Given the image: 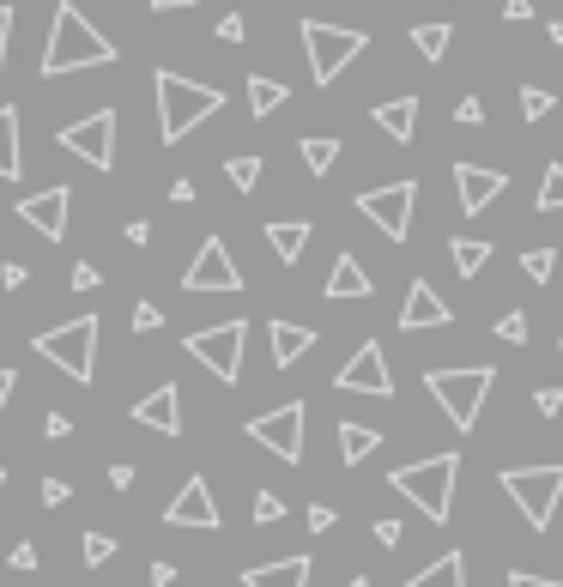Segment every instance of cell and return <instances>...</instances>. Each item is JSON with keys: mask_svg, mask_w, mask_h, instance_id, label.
Masks as SVG:
<instances>
[{"mask_svg": "<svg viewBox=\"0 0 563 587\" xmlns=\"http://www.w3.org/2000/svg\"><path fill=\"white\" fill-rule=\"evenodd\" d=\"M116 61V43L79 13L73 0H61L49 19V43H43V79H61V73H79V67H109Z\"/></svg>", "mask_w": 563, "mask_h": 587, "instance_id": "1", "label": "cell"}, {"mask_svg": "<svg viewBox=\"0 0 563 587\" xmlns=\"http://www.w3.org/2000/svg\"><path fill=\"white\" fill-rule=\"evenodd\" d=\"M152 97H157V140H164V145L188 140L200 121H212L224 109V92H219V85L183 79V73H171V67H157V73H152Z\"/></svg>", "mask_w": 563, "mask_h": 587, "instance_id": "2", "label": "cell"}, {"mask_svg": "<svg viewBox=\"0 0 563 587\" xmlns=\"http://www.w3.org/2000/svg\"><path fill=\"white\" fill-rule=\"evenodd\" d=\"M455 479H460V455H431V460H412V467H394L388 484L407 503H419L436 527L455 515Z\"/></svg>", "mask_w": 563, "mask_h": 587, "instance_id": "3", "label": "cell"}, {"mask_svg": "<svg viewBox=\"0 0 563 587\" xmlns=\"http://www.w3.org/2000/svg\"><path fill=\"white\" fill-rule=\"evenodd\" d=\"M424 388H431V400L448 412V424L455 431H472L479 424V412H485L491 388H497V369H424Z\"/></svg>", "mask_w": 563, "mask_h": 587, "instance_id": "4", "label": "cell"}, {"mask_svg": "<svg viewBox=\"0 0 563 587\" xmlns=\"http://www.w3.org/2000/svg\"><path fill=\"white\" fill-rule=\"evenodd\" d=\"M503 491H509V503L527 515V527L533 533H546L551 521H558V503H563V460H539V467H509L497 472Z\"/></svg>", "mask_w": 563, "mask_h": 587, "instance_id": "5", "label": "cell"}, {"mask_svg": "<svg viewBox=\"0 0 563 587\" xmlns=\"http://www.w3.org/2000/svg\"><path fill=\"white\" fill-rule=\"evenodd\" d=\"M31 352H37L43 364L67 369L73 381H92L97 376V315H73L67 327L37 333V340H31Z\"/></svg>", "mask_w": 563, "mask_h": 587, "instance_id": "6", "label": "cell"}, {"mask_svg": "<svg viewBox=\"0 0 563 587\" xmlns=\"http://www.w3.org/2000/svg\"><path fill=\"white\" fill-rule=\"evenodd\" d=\"M297 31H303V49H309V79H315V85H333V79H340L345 67L370 49V37H364V31H352V25H321V19H303Z\"/></svg>", "mask_w": 563, "mask_h": 587, "instance_id": "7", "label": "cell"}, {"mask_svg": "<svg viewBox=\"0 0 563 587\" xmlns=\"http://www.w3.org/2000/svg\"><path fill=\"white\" fill-rule=\"evenodd\" d=\"M243 340H249L243 321H212V327L183 333V352L195 357V364H207L219 381H243Z\"/></svg>", "mask_w": 563, "mask_h": 587, "instance_id": "8", "label": "cell"}, {"mask_svg": "<svg viewBox=\"0 0 563 587\" xmlns=\"http://www.w3.org/2000/svg\"><path fill=\"white\" fill-rule=\"evenodd\" d=\"M412 207H419V183H412V176H400V183H388V188H364V195H357V212H364V219L388 236V243H407V236H412Z\"/></svg>", "mask_w": 563, "mask_h": 587, "instance_id": "9", "label": "cell"}, {"mask_svg": "<svg viewBox=\"0 0 563 587\" xmlns=\"http://www.w3.org/2000/svg\"><path fill=\"white\" fill-rule=\"evenodd\" d=\"M61 152H73L79 164H92V171H116V109H92V116L67 121L55 133Z\"/></svg>", "mask_w": 563, "mask_h": 587, "instance_id": "10", "label": "cell"}, {"mask_svg": "<svg viewBox=\"0 0 563 587\" xmlns=\"http://www.w3.org/2000/svg\"><path fill=\"white\" fill-rule=\"evenodd\" d=\"M303 424H309V406H303V400H285V406H273V412L249 418L243 431H249L267 455H279L285 467H297V460H303Z\"/></svg>", "mask_w": 563, "mask_h": 587, "instance_id": "11", "label": "cell"}, {"mask_svg": "<svg viewBox=\"0 0 563 587\" xmlns=\"http://www.w3.org/2000/svg\"><path fill=\"white\" fill-rule=\"evenodd\" d=\"M333 388H340V394H370V400H394L388 352H382L376 340H364V345H357V352L340 364V376H333Z\"/></svg>", "mask_w": 563, "mask_h": 587, "instance_id": "12", "label": "cell"}, {"mask_svg": "<svg viewBox=\"0 0 563 587\" xmlns=\"http://www.w3.org/2000/svg\"><path fill=\"white\" fill-rule=\"evenodd\" d=\"M19 219H25L37 236L61 243V236H67V219H73V188H67V183H49V188H37V195H25V200H19Z\"/></svg>", "mask_w": 563, "mask_h": 587, "instance_id": "13", "label": "cell"}, {"mask_svg": "<svg viewBox=\"0 0 563 587\" xmlns=\"http://www.w3.org/2000/svg\"><path fill=\"white\" fill-rule=\"evenodd\" d=\"M183 291H243V273H236L224 236H207V243H200V255L183 273Z\"/></svg>", "mask_w": 563, "mask_h": 587, "instance_id": "14", "label": "cell"}, {"mask_svg": "<svg viewBox=\"0 0 563 587\" xmlns=\"http://www.w3.org/2000/svg\"><path fill=\"white\" fill-rule=\"evenodd\" d=\"M164 521H171V527H200V533L219 527V496H212V484L200 479V472H188V479H183V491L171 496Z\"/></svg>", "mask_w": 563, "mask_h": 587, "instance_id": "15", "label": "cell"}, {"mask_svg": "<svg viewBox=\"0 0 563 587\" xmlns=\"http://www.w3.org/2000/svg\"><path fill=\"white\" fill-rule=\"evenodd\" d=\"M133 424L157 436H183V394H176V381H157L152 394H140L133 400Z\"/></svg>", "mask_w": 563, "mask_h": 587, "instance_id": "16", "label": "cell"}, {"mask_svg": "<svg viewBox=\"0 0 563 587\" xmlns=\"http://www.w3.org/2000/svg\"><path fill=\"white\" fill-rule=\"evenodd\" d=\"M448 321H455V309L436 297V285L412 279V285H407V303H400V327H407V333H419V327H448Z\"/></svg>", "mask_w": 563, "mask_h": 587, "instance_id": "17", "label": "cell"}, {"mask_svg": "<svg viewBox=\"0 0 563 587\" xmlns=\"http://www.w3.org/2000/svg\"><path fill=\"white\" fill-rule=\"evenodd\" d=\"M455 188H460V212L479 219V212L509 188V176H503V171H479V164H455Z\"/></svg>", "mask_w": 563, "mask_h": 587, "instance_id": "18", "label": "cell"}, {"mask_svg": "<svg viewBox=\"0 0 563 587\" xmlns=\"http://www.w3.org/2000/svg\"><path fill=\"white\" fill-rule=\"evenodd\" d=\"M370 116H376V128L388 133L394 145H412V133H419V97H382L376 109H370Z\"/></svg>", "mask_w": 563, "mask_h": 587, "instance_id": "19", "label": "cell"}, {"mask_svg": "<svg viewBox=\"0 0 563 587\" xmlns=\"http://www.w3.org/2000/svg\"><path fill=\"white\" fill-rule=\"evenodd\" d=\"M309 570L315 563L303 557H279V563H255V570H243V587H309Z\"/></svg>", "mask_w": 563, "mask_h": 587, "instance_id": "20", "label": "cell"}, {"mask_svg": "<svg viewBox=\"0 0 563 587\" xmlns=\"http://www.w3.org/2000/svg\"><path fill=\"white\" fill-rule=\"evenodd\" d=\"M321 291H328L333 303H357V297H370L376 285H370V273H364L357 255H340V261L328 267V285H321Z\"/></svg>", "mask_w": 563, "mask_h": 587, "instance_id": "21", "label": "cell"}, {"mask_svg": "<svg viewBox=\"0 0 563 587\" xmlns=\"http://www.w3.org/2000/svg\"><path fill=\"white\" fill-rule=\"evenodd\" d=\"M267 340H273V364L291 369V364H297V357L315 345V327H303V321H273V327H267Z\"/></svg>", "mask_w": 563, "mask_h": 587, "instance_id": "22", "label": "cell"}, {"mask_svg": "<svg viewBox=\"0 0 563 587\" xmlns=\"http://www.w3.org/2000/svg\"><path fill=\"white\" fill-rule=\"evenodd\" d=\"M309 219H273V224H267V243H273V255H279V261H285V267H297L303 261V248H309Z\"/></svg>", "mask_w": 563, "mask_h": 587, "instance_id": "23", "label": "cell"}, {"mask_svg": "<svg viewBox=\"0 0 563 587\" xmlns=\"http://www.w3.org/2000/svg\"><path fill=\"white\" fill-rule=\"evenodd\" d=\"M382 448L376 424H357V418H340V467H364L370 455Z\"/></svg>", "mask_w": 563, "mask_h": 587, "instance_id": "24", "label": "cell"}, {"mask_svg": "<svg viewBox=\"0 0 563 587\" xmlns=\"http://www.w3.org/2000/svg\"><path fill=\"white\" fill-rule=\"evenodd\" d=\"M25 176V152H19V109L0 104V183Z\"/></svg>", "mask_w": 563, "mask_h": 587, "instance_id": "25", "label": "cell"}, {"mask_svg": "<svg viewBox=\"0 0 563 587\" xmlns=\"http://www.w3.org/2000/svg\"><path fill=\"white\" fill-rule=\"evenodd\" d=\"M400 587H467V557H460V551H443V557L424 563L419 575H407Z\"/></svg>", "mask_w": 563, "mask_h": 587, "instance_id": "26", "label": "cell"}, {"mask_svg": "<svg viewBox=\"0 0 563 587\" xmlns=\"http://www.w3.org/2000/svg\"><path fill=\"white\" fill-rule=\"evenodd\" d=\"M448 261H455L460 279H479L485 261H491V243L485 236H448Z\"/></svg>", "mask_w": 563, "mask_h": 587, "instance_id": "27", "label": "cell"}, {"mask_svg": "<svg viewBox=\"0 0 563 587\" xmlns=\"http://www.w3.org/2000/svg\"><path fill=\"white\" fill-rule=\"evenodd\" d=\"M243 92H249V116L261 121V116H273V109L291 97V85H279V79H267V73H249V85H243Z\"/></svg>", "mask_w": 563, "mask_h": 587, "instance_id": "28", "label": "cell"}, {"mask_svg": "<svg viewBox=\"0 0 563 587\" xmlns=\"http://www.w3.org/2000/svg\"><path fill=\"white\" fill-rule=\"evenodd\" d=\"M297 157H303V171H309V176H328L333 157H340V140H321V133H315V140L297 145Z\"/></svg>", "mask_w": 563, "mask_h": 587, "instance_id": "29", "label": "cell"}, {"mask_svg": "<svg viewBox=\"0 0 563 587\" xmlns=\"http://www.w3.org/2000/svg\"><path fill=\"white\" fill-rule=\"evenodd\" d=\"M412 43H419L424 61H443L448 43H455V25H412Z\"/></svg>", "mask_w": 563, "mask_h": 587, "instance_id": "30", "label": "cell"}, {"mask_svg": "<svg viewBox=\"0 0 563 587\" xmlns=\"http://www.w3.org/2000/svg\"><path fill=\"white\" fill-rule=\"evenodd\" d=\"M533 212H563V164H546L539 195H533Z\"/></svg>", "mask_w": 563, "mask_h": 587, "instance_id": "31", "label": "cell"}, {"mask_svg": "<svg viewBox=\"0 0 563 587\" xmlns=\"http://www.w3.org/2000/svg\"><path fill=\"white\" fill-rule=\"evenodd\" d=\"M224 176H231V188H243V195H255V183H261V157H224Z\"/></svg>", "mask_w": 563, "mask_h": 587, "instance_id": "32", "label": "cell"}, {"mask_svg": "<svg viewBox=\"0 0 563 587\" xmlns=\"http://www.w3.org/2000/svg\"><path fill=\"white\" fill-rule=\"evenodd\" d=\"M521 273L533 279V285H551V273H558V248H527V255H521Z\"/></svg>", "mask_w": 563, "mask_h": 587, "instance_id": "33", "label": "cell"}, {"mask_svg": "<svg viewBox=\"0 0 563 587\" xmlns=\"http://www.w3.org/2000/svg\"><path fill=\"white\" fill-rule=\"evenodd\" d=\"M551 109H558V97H551L546 85H521V116L527 121H546Z\"/></svg>", "mask_w": 563, "mask_h": 587, "instance_id": "34", "label": "cell"}, {"mask_svg": "<svg viewBox=\"0 0 563 587\" xmlns=\"http://www.w3.org/2000/svg\"><path fill=\"white\" fill-rule=\"evenodd\" d=\"M79 551H85V563L97 570V563H109V557H116V539H109V533H97V527H92V533L79 539Z\"/></svg>", "mask_w": 563, "mask_h": 587, "instance_id": "35", "label": "cell"}, {"mask_svg": "<svg viewBox=\"0 0 563 587\" xmlns=\"http://www.w3.org/2000/svg\"><path fill=\"white\" fill-rule=\"evenodd\" d=\"M497 340H503V345H527V315H521V309H509V315L497 321Z\"/></svg>", "mask_w": 563, "mask_h": 587, "instance_id": "36", "label": "cell"}, {"mask_svg": "<svg viewBox=\"0 0 563 587\" xmlns=\"http://www.w3.org/2000/svg\"><path fill=\"white\" fill-rule=\"evenodd\" d=\"M43 509H61V503H73V484H67V479H43Z\"/></svg>", "mask_w": 563, "mask_h": 587, "instance_id": "37", "label": "cell"}, {"mask_svg": "<svg viewBox=\"0 0 563 587\" xmlns=\"http://www.w3.org/2000/svg\"><path fill=\"white\" fill-rule=\"evenodd\" d=\"M370 533H376V545H382V551H394V545H400V533H407V527L394 521V515H382V521L370 527Z\"/></svg>", "mask_w": 563, "mask_h": 587, "instance_id": "38", "label": "cell"}, {"mask_svg": "<svg viewBox=\"0 0 563 587\" xmlns=\"http://www.w3.org/2000/svg\"><path fill=\"white\" fill-rule=\"evenodd\" d=\"M455 121H460V128H479V121H485V104H479V97H460V104H455Z\"/></svg>", "mask_w": 563, "mask_h": 587, "instance_id": "39", "label": "cell"}, {"mask_svg": "<svg viewBox=\"0 0 563 587\" xmlns=\"http://www.w3.org/2000/svg\"><path fill=\"white\" fill-rule=\"evenodd\" d=\"M279 515H285V503H279L273 491H261V496H255V521H261V527H267V521H279Z\"/></svg>", "mask_w": 563, "mask_h": 587, "instance_id": "40", "label": "cell"}, {"mask_svg": "<svg viewBox=\"0 0 563 587\" xmlns=\"http://www.w3.org/2000/svg\"><path fill=\"white\" fill-rule=\"evenodd\" d=\"M133 327H140V333L164 327V309H157V303H133Z\"/></svg>", "mask_w": 563, "mask_h": 587, "instance_id": "41", "label": "cell"}, {"mask_svg": "<svg viewBox=\"0 0 563 587\" xmlns=\"http://www.w3.org/2000/svg\"><path fill=\"white\" fill-rule=\"evenodd\" d=\"M249 37V25H243V13H224L219 19V43H243Z\"/></svg>", "mask_w": 563, "mask_h": 587, "instance_id": "42", "label": "cell"}, {"mask_svg": "<svg viewBox=\"0 0 563 587\" xmlns=\"http://www.w3.org/2000/svg\"><path fill=\"white\" fill-rule=\"evenodd\" d=\"M533 406H539V418H558L563 412V388H539Z\"/></svg>", "mask_w": 563, "mask_h": 587, "instance_id": "43", "label": "cell"}, {"mask_svg": "<svg viewBox=\"0 0 563 587\" xmlns=\"http://www.w3.org/2000/svg\"><path fill=\"white\" fill-rule=\"evenodd\" d=\"M43 436H49V443H61V436H73V418H67V412H49V418H43Z\"/></svg>", "mask_w": 563, "mask_h": 587, "instance_id": "44", "label": "cell"}, {"mask_svg": "<svg viewBox=\"0 0 563 587\" xmlns=\"http://www.w3.org/2000/svg\"><path fill=\"white\" fill-rule=\"evenodd\" d=\"M7 563H13V570H37V545H31V539H19V545L7 551Z\"/></svg>", "mask_w": 563, "mask_h": 587, "instance_id": "45", "label": "cell"}, {"mask_svg": "<svg viewBox=\"0 0 563 587\" xmlns=\"http://www.w3.org/2000/svg\"><path fill=\"white\" fill-rule=\"evenodd\" d=\"M97 285H104V273H97L92 261H79L73 267V291H97Z\"/></svg>", "mask_w": 563, "mask_h": 587, "instance_id": "46", "label": "cell"}, {"mask_svg": "<svg viewBox=\"0 0 563 587\" xmlns=\"http://www.w3.org/2000/svg\"><path fill=\"white\" fill-rule=\"evenodd\" d=\"M509 587H563L558 575H527V570H509Z\"/></svg>", "mask_w": 563, "mask_h": 587, "instance_id": "47", "label": "cell"}, {"mask_svg": "<svg viewBox=\"0 0 563 587\" xmlns=\"http://www.w3.org/2000/svg\"><path fill=\"white\" fill-rule=\"evenodd\" d=\"M25 279H31V267H25V261H7V267H0V285H7V291H19Z\"/></svg>", "mask_w": 563, "mask_h": 587, "instance_id": "48", "label": "cell"}, {"mask_svg": "<svg viewBox=\"0 0 563 587\" xmlns=\"http://www.w3.org/2000/svg\"><path fill=\"white\" fill-rule=\"evenodd\" d=\"M309 533H333V509H328V503H309Z\"/></svg>", "mask_w": 563, "mask_h": 587, "instance_id": "49", "label": "cell"}, {"mask_svg": "<svg viewBox=\"0 0 563 587\" xmlns=\"http://www.w3.org/2000/svg\"><path fill=\"white\" fill-rule=\"evenodd\" d=\"M503 19H509V25H527V19H533V0H503Z\"/></svg>", "mask_w": 563, "mask_h": 587, "instance_id": "50", "label": "cell"}, {"mask_svg": "<svg viewBox=\"0 0 563 587\" xmlns=\"http://www.w3.org/2000/svg\"><path fill=\"white\" fill-rule=\"evenodd\" d=\"M7 43H13V7H0V73H7Z\"/></svg>", "mask_w": 563, "mask_h": 587, "instance_id": "51", "label": "cell"}, {"mask_svg": "<svg viewBox=\"0 0 563 587\" xmlns=\"http://www.w3.org/2000/svg\"><path fill=\"white\" fill-rule=\"evenodd\" d=\"M145 582H152V587H171L176 582V563H152V570H145Z\"/></svg>", "mask_w": 563, "mask_h": 587, "instance_id": "52", "label": "cell"}, {"mask_svg": "<svg viewBox=\"0 0 563 587\" xmlns=\"http://www.w3.org/2000/svg\"><path fill=\"white\" fill-rule=\"evenodd\" d=\"M109 484H116V491H133V467H128V460H116V467H109Z\"/></svg>", "mask_w": 563, "mask_h": 587, "instance_id": "53", "label": "cell"}, {"mask_svg": "<svg viewBox=\"0 0 563 587\" xmlns=\"http://www.w3.org/2000/svg\"><path fill=\"white\" fill-rule=\"evenodd\" d=\"M171 200H176V207H188V200H195V183H188V176H176V183H171Z\"/></svg>", "mask_w": 563, "mask_h": 587, "instance_id": "54", "label": "cell"}, {"mask_svg": "<svg viewBox=\"0 0 563 587\" xmlns=\"http://www.w3.org/2000/svg\"><path fill=\"white\" fill-rule=\"evenodd\" d=\"M128 243H133V248H145V243H152V224L133 219V224H128Z\"/></svg>", "mask_w": 563, "mask_h": 587, "instance_id": "55", "label": "cell"}, {"mask_svg": "<svg viewBox=\"0 0 563 587\" xmlns=\"http://www.w3.org/2000/svg\"><path fill=\"white\" fill-rule=\"evenodd\" d=\"M13 381H19L13 369H0V412H7V400H13Z\"/></svg>", "mask_w": 563, "mask_h": 587, "instance_id": "56", "label": "cell"}, {"mask_svg": "<svg viewBox=\"0 0 563 587\" xmlns=\"http://www.w3.org/2000/svg\"><path fill=\"white\" fill-rule=\"evenodd\" d=\"M183 7H195V0H152V13H183Z\"/></svg>", "mask_w": 563, "mask_h": 587, "instance_id": "57", "label": "cell"}, {"mask_svg": "<svg viewBox=\"0 0 563 587\" xmlns=\"http://www.w3.org/2000/svg\"><path fill=\"white\" fill-rule=\"evenodd\" d=\"M546 37H551V43H563V19H551V25H546Z\"/></svg>", "mask_w": 563, "mask_h": 587, "instance_id": "58", "label": "cell"}, {"mask_svg": "<svg viewBox=\"0 0 563 587\" xmlns=\"http://www.w3.org/2000/svg\"><path fill=\"white\" fill-rule=\"evenodd\" d=\"M345 587H370V582H364V575H352V582H345Z\"/></svg>", "mask_w": 563, "mask_h": 587, "instance_id": "59", "label": "cell"}, {"mask_svg": "<svg viewBox=\"0 0 563 587\" xmlns=\"http://www.w3.org/2000/svg\"><path fill=\"white\" fill-rule=\"evenodd\" d=\"M0 496H7V472H0Z\"/></svg>", "mask_w": 563, "mask_h": 587, "instance_id": "60", "label": "cell"}, {"mask_svg": "<svg viewBox=\"0 0 563 587\" xmlns=\"http://www.w3.org/2000/svg\"><path fill=\"white\" fill-rule=\"evenodd\" d=\"M558 352H563V333H558Z\"/></svg>", "mask_w": 563, "mask_h": 587, "instance_id": "61", "label": "cell"}]
</instances>
